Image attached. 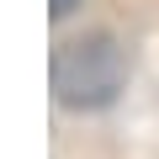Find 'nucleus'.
I'll list each match as a JSON object with an SVG mask.
<instances>
[{"label":"nucleus","instance_id":"f257e3e1","mask_svg":"<svg viewBox=\"0 0 159 159\" xmlns=\"http://www.w3.org/2000/svg\"><path fill=\"white\" fill-rule=\"evenodd\" d=\"M53 96L69 111H101L122 96L127 85V48L111 32H85V37H69L53 48Z\"/></svg>","mask_w":159,"mask_h":159},{"label":"nucleus","instance_id":"f03ea898","mask_svg":"<svg viewBox=\"0 0 159 159\" xmlns=\"http://www.w3.org/2000/svg\"><path fill=\"white\" fill-rule=\"evenodd\" d=\"M80 6H85V0H48V16H53V21H64V16H74Z\"/></svg>","mask_w":159,"mask_h":159}]
</instances>
